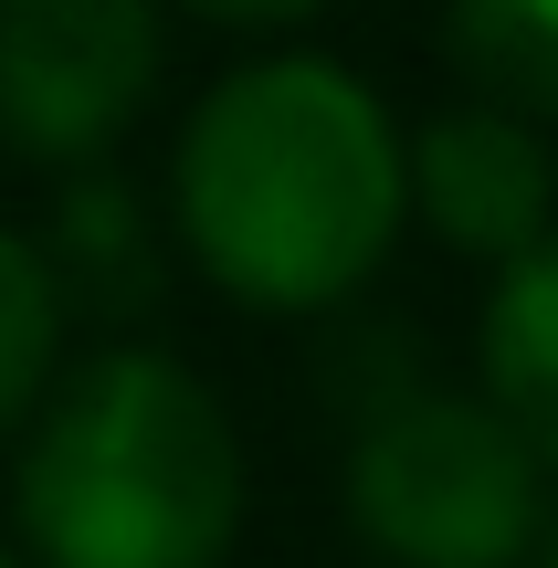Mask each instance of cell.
<instances>
[{"mask_svg": "<svg viewBox=\"0 0 558 568\" xmlns=\"http://www.w3.org/2000/svg\"><path fill=\"white\" fill-rule=\"evenodd\" d=\"M348 527L390 568H527L548 474L464 389H390L348 443Z\"/></svg>", "mask_w": 558, "mask_h": 568, "instance_id": "obj_3", "label": "cell"}, {"mask_svg": "<svg viewBox=\"0 0 558 568\" xmlns=\"http://www.w3.org/2000/svg\"><path fill=\"white\" fill-rule=\"evenodd\" d=\"M538 568H558V527H548V537H538Z\"/></svg>", "mask_w": 558, "mask_h": 568, "instance_id": "obj_11", "label": "cell"}, {"mask_svg": "<svg viewBox=\"0 0 558 568\" xmlns=\"http://www.w3.org/2000/svg\"><path fill=\"white\" fill-rule=\"evenodd\" d=\"M169 201L190 264L264 316L348 305L412 222L390 105L327 53L232 63L180 126Z\"/></svg>", "mask_w": 558, "mask_h": 568, "instance_id": "obj_1", "label": "cell"}, {"mask_svg": "<svg viewBox=\"0 0 558 568\" xmlns=\"http://www.w3.org/2000/svg\"><path fill=\"white\" fill-rule=\"evenodd\" d=\"M11 516L21 568H222L243 537V432L169 347H95L42 389Z\"/></svg>", "mask_w": 558, "mask_h": 568, "instance_id": "obj_2", "label": "cell"}, {"mask_svg": "<svg viewBox=\"0 0 558 568\" xmlns=\"http://www.w3.org/2000/svg\"><path fill=\"white\" fill-rule=\"evenodd\" d=\"M0 568H21V548H11V537H0Z\"/></svg>", "mask_w": 558, "mask_h": 568, "instance_id": "obj_12", "label": "cell"}, {"mask_svg": "<svg viewBox=\"0 0 558 568\" xmlns=\"http://www.w3.org/2000/svg\"><path fill=\"white\" fill-rule=\"evenodd\" d=\"M400 190H412V211L454 253H475L496 274L517 253H538L548 222H558V169H548L538 126L496 116V105H454L422 138H400Z\"/></svg>", "mask_w": 558, "mask_h": 568, "instance_id": "obj_5", "label": "cell"}, {"mask_svg": "<svg viewBox=\"0 0 558 568\" xmlns=\"http://www.w3.org/2000/svg\"><path fill=\"white\" fill-rule=\"evenodd\" d=\"M159 63V0H0V138L42 169H95L148 116Z\"/></svg>", "mask_w": 558, "mask_h": 568, "instance_id": "obj_4", "label": "cell"}, {"mask_svg": "<svg viewBox=\"0 0 558 568\" xmlns=\"http://www.w3.org/2000/svg\"><path fill=\"white\" fill-rule=\"evenodd\" d=\"M63 305H95V316H148L159 305V232H148L138 190L126 180H74L53 201V253H42Z\"/></svg>", "mask_w": 558, "mask_h": 568, "instance_id": "obj_7", "label": "cell"}, {"mask_svg": "<svg viewBox=\"0 0 558 568\" xmlns=\"http://www.w3.org/2000/svg\"><path fill=\"white\" fill-rule=\"evenodd\" d=\"M201 21H232V32H285V21H316L327 0H180Z\"/></svg>", "mask_w": 558, "mask_h": 568, "instance_id": "obj_10", "label": "cell"}, {"mask_svg": "<svg viewBox=\"0 0 558 568\" xmlns=\"http://www.w3.org/2000/svg\"><path fill=\"white\" fill-rule=\"evenodd\" d=\"M53 347H63V295H53V274H42V243L0 232V443L42 410Z\"/></svg>", "mask_w": 558, "mask_h": 568, "instance_id": "obj_9", "label": "cell"}, {"mask_svg": "<svg viewBox=\"0 0 558 568\" xmlns=\"http://www.w3.org/2000/svg\"><path fill=\"white\" fill-rule=\"evenodd\" d=\"M475 368H485V410L538 453V474H558V232L496 274Z\"/></svg>", "mask_w": 558, "mask_h": 568, "instance_id": "obj_6", "label": "cell"}, {"mask_svg": "<svg viewBox=\"0 0 558 568\" xmlns=\"http://www.w3.org/2000/svg\"><path fill=\"white\" fill-rule=\"evenodd\" d=\"M443 53L496 116H558V0H443Z\"/></svg>", "mask_w": 558, "mask_h": 568, "instance_id": "obj_8", "label": "cell"}]
</instances>
